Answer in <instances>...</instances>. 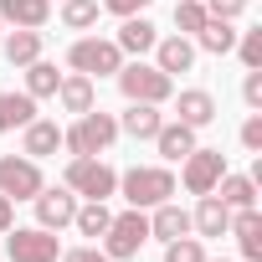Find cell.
Here are the masks:
<instances>
[{
  "mask_svg": "<svg viewBox=\"0 0 262 262\" xmlns=\"http://www.w3.org/2000/svg\"><path fill=\"white\" fill-rule=\"evenodd\" d=\"M118 190H123V201L134 206V211H155L160 201L175 195V175L165 165H134V170L118 175Z\"/></svg>",
  "mask_w": 262,
  "mask_h": 262,
  "instance_id": "obj_1",
  "label": "cell"
},
{
  "mask_svg": "<svg viewBox=\"0 0 262 262\" xmlns=\"http://www.w3.org/2000/svg\"><path fill=\"white\" fill-rule=\"evenodd\" d=\"M113 77H118V88H123L128 103H170L175 98V77H165L155 62H139V57L123 62Z\"/></svg>",
  "mask_w": 262,
  "mask_h": 262,
  "instance_id": "obj_2",
  "label": "cell"
},
{
  "mask_svg": "<svg viewBox=\"0 0 262 262\" xmlns=\"http://www.w3.org/2000/svg\"><path fill=\"white\" fill-rule=\"evenodd\" d=\"M113 139H118V118L103 108H88V113H77L72 128H62V149H72V155H103Z\"/></svg>",
  "mask_w": 262,
  "mask_h": 262,
  "instance_id": "obj_3",
  "label": "cell"
},
{
  "mask_svg": "<svg viewBox=\"0 0 262 262\" xmlns=\"http://www.w3.org/2000/svg\"><path fill=\"white\" fill-rule=\"evenodd\" d=\"M67 190L82 195V201H108V195H118V170L103 165L98 155H72V165H67Z\"/></svg>",
  "mask_w": 262,
  "mask_h": 262,
  "instance_id": "obj_4",
  "label": "cell"
},
{
  "mask_svg": "<svg viewBox=\"0 0 262 262\" xmlns=\"http://www.w3.org/2000/svg\"><path fill=\"white\" fill-rule=\"evenodd\" d=\"M67 67L82 72V77H113V72L123 67V52H118V41H108V36H77L72 52H67Z\"/></svg>",
  "mask_w": 262,
  "mask_h": 262,
  "instance_id": "obj_5",
  "label": "cell"
},
{
  "mask_svg": "<svg viewBox=\"0 0 262 262\" xmlns=\"http://www.w3.org/2000/svg\"><path fill=\"white\" fill-rule=\"evenodd\" d=\"M149 242V216L144 211H134L128 206L123 216H113L108 221V231H103V252L113 257V262H128V257H139V247Z\"/></svg>",
  "mask_w": 262,
  "mask_h": 262,
  "instance_id": "obj_6",
  "label": "cell"
},
{
  "mask_svg": "<svg viewBox=\"0 0 262 262\" xmlns=\"http://www.w3.org/2000/svg\"><path fill=\"white\" fill-rule=\"evenodd\" d=\"M6 257L11 262H57L62 257V242L47 226H11L6 231Z\"/></svg>",
  "mask_w": 262,
  "mask_h": 262,
  "instance_id": "obj_7",
  "label": "cell"
},
{
  "mask_svg": "<svg viewBox=\"0 0 262 262\" xmlns=\"http://www.w3.org/2000/svg\"><path fill=\"white\" fill-rule=\"evenodd\" d=\"M41 165L31 155H0V195L6 201H31L41 190Z\"/></svg>",
  "mask_w": 262,
  "mask_h": 262,
  "instance_id": "obj_8",
  "label": "cell"
},
{
  "mask_svg": "<svg viewBox=\"0 0 262 262\" xmlns=\"http://www.w3.org/2000/svg\"><path fill=\"white\" fill-rule=\"evenodd\" d=\"M180 165H185V170H180V180H185V190H190V195H211V190H216V180L226 175V155H221V149H206V144H195Z\"/></svg>",
  "mask_w": 262,
  "mask_h": 262,
  "instance_id": "obj_9",
  "label": "cell"
},
{
  "mask_svg": "<svg viewBox=\"0 0 262 262\" xmlns=\"http://www.w3.org/2000/svg\"><path fill=\"white\" fill-rule=\"evenodd\" d=\"M31 206H36V226H47V231H62V226H72V216H77V195H72L67 185H41V190L31 195Z\"/></svg>",
  "mask_w": 262,
  "mask_h": 262,
  "instance_id": "obj_10",
  "label": "cell"
},
{
  "mask_svg": "<svg viewBox=\"0 0 262 262\" xmlns=\"http://www.w3.org/2000/svg\"><path fill=\"white\" fill-rule=\"evenodd\" d=\"M155 67H160L165 77L190 72V67H195V41H190V36H160V41H155Z\"/></svg>",
  "mask_w": 262,
  "mask_h": 262,
  "instance_id": "obj_11",
  "label": "cell"
},
{
  "mask_svg": "<svg viewBox=\"0 0 262 262\" xmlns=\"http://www.w3.org/2000/svg\"><path fill=\"white\" fill-rule=\"evenodd\" d=\"M226 236H236V247H242V257H247V262H262V216H257V206L231 211Z\"/></svg>",
  "mask_w": 262,
  "mask_h": 262,
  "instance_id": "obj_12",
  "label": "cell"
},
{
  "mask_svg": "<svg viewBox=\"0 0 262 262\" xmlns=\"http://www.w3.org/2000/svg\"><path fill=\"white\" fill-rule=\"evenodd\" d=\"M57 149H62V128H57V118H31V123H26V139H21V155L47 160V155H57Z\"/></svg>",
  "mask_w": 262,
  "mask_h": 262,
  "instance_id": "obj_13",
  "label": "cell"
},
{
  "mask_svg": "<svg viewBox=\"0 0 262 262\" xmlns=\"http://www.w3.org/2000/svg\"><path fill=\"white\" fill-rule=\"evenodd\" d=\"M0 21L26 26V31H41L52 21V0H0Z\"/></svg>",
  "mask_w": 262,
  "mask_h": 262,
  "instance_id": "obj_14",
  "label": "cell"
},
{
  "mask_svg": "<svg viewBox=\"0 0 262 262\" xmlns=\"http://www.w3.org/2000/svg\"><path fill=\"white\" fill-rule=\"evenodd\" d=\"M175 118L190 123V128H206V123L216 118V98H211L206 88H185V93L175 98Z\"/></svg>",
  "mask_w": 262,
  "mask_h": 262,
  "instance_id": "obj_15",
  "label": "cell"
},
{
  "mask_svg": "<svg viewBox=\"0 0 262 262\" xmlns=\"http://www.w3.org/2000/svg\"><path fill=\"white\" fill-rule=\"evenodd\" d=\"M149 236H160V242L190 236V211H185V206H175V201H160V206H155V216H149Z\"/></svg>",
  "mask_w": 262,
  "mask_h": 262,
  "instance_id": "obj_16",
  "label": "cell"
},
{
  "mask_svg": "<svg viewBox=\"0 0 262 262\" xmlns=\"http://www.w3.org/2000/svg\"><path fill=\"white\" fill-rule=\"evenodd\" d=\"M118 52H134V57H144V52H155V41H160V31H155V21H144V16H123V26H118Z\"/></svg>",
  "mask_w": 262,
  "mask_h": 262,
  "instance_id": "obj_17",
  "label": "cell"
},
{
  "mask_svg": "<svg viewBox=\"0 0 262 262\" xmlns=\"http://www.w3.org/2000/svg\"><path fill=\"white\" fill-rule=\"evenodd\" d=\"M155 149H160L170 165H180V160L195 149V128H190V123H180V118H175V123H160V134H155Z\"/></svg>",
  "mask_w": 262,
  "mask_h": 262,
  "instance_id": "obj_18",
  "label": "cell"
},
{
  "mask_svg": "<svg viewBox=\"0 0 262 262\" xmlns=\"http://www.w3.org/2000/svg\"><path fill=\"white\" fill-rule=\"evenodd\" d=\"M226 226H231V211L216 201V190L201 195V201H195V216H190V231H201V236H226Z\"/></svg>",
  "mask_w": 262,
  "mask_h": 262,
  "instance_id": "obj_19",
  "label": "cell"
},
{
  "mask_svg": "<svg viewBox=\"0 0 262 262\" xmlns=\"http://www.w3.org/2000/svg\"><path fill=\"white\" fill-rule=\"evenodd\" d=\"M160 103H128V113L118 118V128H123V134L128 139H155L160 134Z\"/></svg>",
  "mask_w": 262,
  "mask_h": 262,
  "instance_id": "obj_20",
  "label": "cell"
},
{
  "mask_svg": "<svg viewBox=\"0 0 262 262\" xmlns=\"http://www.w3.org/2000/svg\"><path fill=\"white\" fill-rule=\"evenodd\" d=\"M216 201L226 211H247V206H257V180L252 175H221L216 180Z\"/></svg>",
  "mask_w": 262,
  "mask_h": 262,
  "instance_id": "obj_21",
  "label": "cell"
},
{
  "mask_svg": "<svg viewBox=\"0 0 262 262\" xmlns=\"http://www.w3.org/2000/svg\"><path fill=\"white\" fill-rule=\"evenodd\" d=\"M31 118H36V98L31 93H0V134L26 128Z\"/></svg>",
  "mask_w": 262,
  "mask_h": 262,
  "instance_id": "obj_22",
  "label": "cell"
},
{
  "mask_svg": "<svg viewBox=\"0 0 262 262\" xmlns=\"http://www.w3.org/2000/svg\"><path fill=\"white\" fill-rule=\"evenodd\" d=\"M57 103H62L67 113H88V108L98 103V88H93V77H82V72L62 77V88H57Z\"/></svg>",
  "mask_w": 262,
  "mask_h": 262,
  "instance_id": "obj_23",
  "label": "cell"
},
{
  "mask_svg": "<svg viewBox=\"0 0 262 262\" xmlns=\"http://www.w3.org/2000/svg\"><path fill=\"white\" fill-rule=\"evenodd\" d=\"M195 41H201V52H211V57H226V52L236 47V31H231V21H221V16H206V26L195 31Z\"/></svg>",
  "mask_w": 262,
  "mask_h": 262,
  "instance_id": "obj_24",
  "label": "cell"
},
{
  "mask_svg": "<svg viewBox=\"0 0 262 262\" xmlns=\"http://www.w3.org/2000/svg\"><path fill=\"white\" fill-rule=\"evenodd\" d=\"M36 57H41V31L16 26V31L6 36V62H11V67H31Z\"/></svg>",
  "mask_w": 262,
  "mask_h": 262,
  "instance_id": "obj_25",
  "label": "cell"
},
{
  "mask_svg": "<svg viewBox=\"0 0 262 262\" xmlns=\"http://www.w3.org/2000/svg\"><path fill=\"white\" fill-rule=\"evenodd\" d=\"M57 88H62V72L36 57V62L26 67V93H31V98H57Z\"/></svg>",
  "mask_w": 262,
  "mask_h": 262,
  "instance_id": "obj_26",
  "label": "cell"
},
{
  "mask_svg": "<svg viewBox=\"0 0 262 262\" xmlns=\"http://www.w3.org/2000/svg\"><path fill=\"white\" fill-rule=\"evenodd\" d=\"M62 26L67 31H88V26H98V16H103V6L98 0H62Z\"/></svg>",
  "mask_w": 262,
  "mask_h": 262,
  "instance_id": "obj_27",
  "label": "cell"
},
{
  "mask_svg": "<svg viewBox=\"0 0 262 262\" xmlns=\"http://www.w3.org/2000/svg\"><path fill=\"white\" fill-rule=\"evenodd\" d=\"M108 221H113V211H108L103 201H88V206H77V216H72V226H77L82 236H103Z\"/></svg>",
  "mask_w": 262,
  "mask_h": 262,
  "instance_id": "obj_28",
  "label": "cell"
},
{
  "mask_svg": "<svg viewBox=\"0 0 262 262\" xmlns=\"http://www.w3.org/2000/svg\"><path fill=\"white\" fill-rule=\"evenodd\" d=\"M206 16H211L206 0H175V31H180V36H195V31L206 26Z\"/></svg>",
  "mask_w": 262,
  "mask_h": 262,
  "instance_id": "obj_29",
  "label": "cell"
},
{
  "mask_svg": "<svg viewBox=\"0 0 262 262\" xmlns=\"http://www.w3.org/2000/svg\"><path fill=\"white\" fill-rule=\"evenodd\" d=\"M165 262H206L201 236H175V242H165Z\"/></svg>",
  "mask_w": 262,
  "mask_h": 262,
  "instance_id": "obj_30",
  "label": "cell"
},
{
  "mask_svg": "<svg viewBox=\"0 0 262 262\" xmlns=\"http://www.w3.org/2000/svg\"><path fill=\"white\" fill-rule=\"evenodd\" d=\"M231 52L242 57V67H262V26H257V31H242Z\"/></svg>",
  "mask_w": 262,
  "mask_h": 262,
  "instance_id": "obj_31",
  "label": "cell"
},
{
  "mask_svg": "<svg viewBox=\"0 0 262 262\" xmlns=\"http://www.w3.org/2000/svg\"><path fill=\"white\" fill-rule=\"evenodd\" d=\"M98 6H103L108 16H118V21H123V16H144L155 0H98Z\"/></svg>",
  "mask_w": 262,
  "mask_h": 262,
  "instance_id": "obj_32",
  "label": "cell"
},
{
  "mask_svg": "<svg viewBox=\"0 0 262 262\" xmlns=\"http://www.w3.org/2000/svg\"><path fill=\"white\" fill-rule=\"evenodd\" d=\"M242 149H247V155H262V113H252V118L242 123Z\"/></svg>",
  "mask_w": 262,
  "mask_h": 262,
  "instance_id": "obj_33",
  "label": "cell"
},
{
  "mask_svg": "<svg viewBox=\"0 0 262 262\" xmlns=\"http://www.w3.org/2000/svg\"><path fill=\"white\" fill-rule=\"evenodd\" d=\"M242 103H247V108H262V67H247V82H242Z\"/></svg>",
  "mask_w": 262,
  "mask_h": 262,
  "instance_id": "obj_34",
  "label": "cell"
},
{
  "mask_svg": "<svg viewBox=\"0 0 262 262\" xmlns=\"http://www.w3.org/2000/svg\"><path fill=\"white\" fill-rule=\"evenodd\" d=\"M206 11L221 16V21H236V16L247 11V0H206Z\"/></svg>",
  "mask_w": 262,
  "mask_h": 262,
  "instance_id": "obj_35",
  "label": "cell"
},
{
  "mask_svg": "<svg viewBox=\"0 0 262 262\" xmlns=\"http://www.w3.org/2000/svg\"><path fill=\"white\" fill-rule=\"evenodd\" d=\"M57 262H113L108 252H98V247H72V252H62Z\"/></svg>",
  "mask_w": 262,
  "mask_h": 262,
  "instance_id": "obj_36",
  "label": "cell"
},
{
  "mask_svg": "<svg viewBox=\"0 0 262 262\" xmlns=\"http://www.w3.org/2000/svg\"><path fill=\"white\" fill-rule=\"evenodd\" d=\"M16 226V201H6V195H0V236H6Z\"/></svg>",
  "mask_w": 262,
  "mask_h": 262,
  "instance_id": "obj_37",
  "label": "cell"
},
{
  "mask_svg": "<svg viewBox=\"0 0 262 262\" xmlns=\"http://www.w3.org/2000/svg\"><path fill=\"white\" fill-rule=\"evenodd\" d=\"M206 262H231V257H206Z\"/></svg>",
  "mask_w": 262,
  "mask_h": 262,
  "instance_id": "obj_38",
  "label": "cell"
},
{
  "mask_svg": "<svg viewBox=\"0 0 262 262\" xmlns=\"http://www.w3.org/2000/svg\"><path fill=\"white\" fill-rule=\"evenodd\" d=\"M0 26H6V21H0Z\"/></svg>",
  "mask_w": 262,
  "mask_h": 262,
  "instance_id": "obj_39",
  "label": "cell"
}]
</instances>
